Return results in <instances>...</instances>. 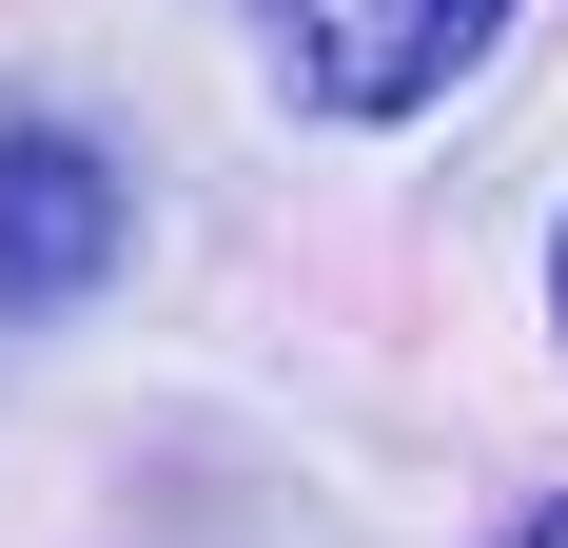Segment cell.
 <instances>
[{
    "instance_id": "3957f363",
    "label": "cell",
    "mask_w": 568,
    "mask_h": 548,
    "mask_svg": "<svg viewBox=\"0 0 568 548\" xmlns=\"http://www.w3.org/2000/svg\"><path fill=\"white\" fill-rule=\"evenodd\" d=\"M510 548H568V509H549V529H510Z\"/></svg>"
},
{
    "instance_id": "6da1fadb",
    "label": "cell",
    "mask_w": 568,
    "mask_h": 548,
    "mask_svg": "<svg viewBox=\"0 0 568 548\" xmlns=\"http://www.w3.org/2000/svg\"><path fill=\"white\" fill-rule=\"evenodd\" d=\"M275 20H294V99L314 118H412L510 40V0H275Z\"/></svg>"
},
{
    "instance_id": "7a4b0ae2",
    "label": "cell",
    "mask_w": 568,
    "mask_h": 548,
    "mask_svg": "<svg viewBox=\"0 0 568 548\" xmlns=\"http://www.w3.org/2000/svg\"><path fill=\"white\" fill-rule=\"evenodd\" d=\"M118 274V158L59 118H0V314H79Z\"/></svg>"
},
{
    "instance_id": "277c9868",
    "label": "cell",
    "mask_w": 568,
    "mask_h": 548,
    "mask_svg": "<svg viewBox=\"0 0 568 548\" xmlns=\"http://www.w3.org/2000/svg\"><path fill=\"white\" fill-rule=\"evenodd\" d=\"M549 294H568V235H549Z\"/></svg>"
}]
</instances>
